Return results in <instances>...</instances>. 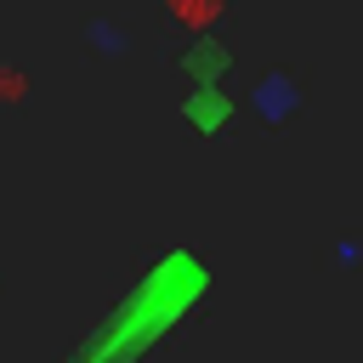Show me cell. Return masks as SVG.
Wrapping results in <instances>:
<instances>
[{
    "label": "cell",
    "mask_w": 363,
    "mask_h": 363,
    "mask_svg": "<svg viewBox=\"0 0 363 363\" xmlns=\"http://www.w3.org/2000/svg\"><path fill=\"white\" fill-rule=\"evenodd\" d=\"M255 108H261L267 119H284V113L295 108V85H289V79H267V85L255 91Z\"/></svg>",
    "instance_id": "obj_1"
},
{
    "label": "cell",
    "mask_w": 363,
    "mask_h": 363,
    "mask_svg": "<svg viewBox=\"0 0 363 363\" xmlns=\"http://www.w3.org/2000/svg\"><path fill=\"white\" fill-rule=\"evenodd\" d=\"M176 6V17L182 23H204V17H216L221 11V0H170Z\"/></svg>",
    "instance_id": "obj_2"
},
{
    "label": "cell",
    "mask_w": 363,
    "mask_h": 363,
    "mask_svg": "<svg viewBox=\"0 0 363 363\" xmlns=\"http://www.w3.org/2000/svg\"><path fill=\"white\" fill-rule=\"evenodd\" d=\"M0 96H23V74H0Z\"/></svg>",
    "instance_id": "obj_3"
}]
</instances>
